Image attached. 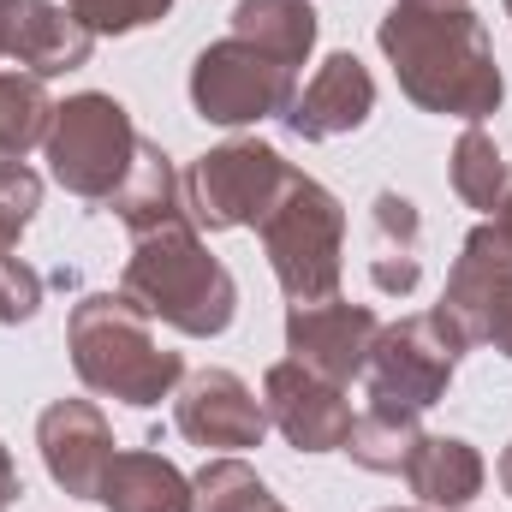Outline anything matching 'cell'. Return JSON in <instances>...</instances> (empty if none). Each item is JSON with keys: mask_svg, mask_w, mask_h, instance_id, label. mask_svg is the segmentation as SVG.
<instances>
[{"mask_svg": "<svg viewBox=\"0 0 512 512\" xmlns=\"http://www.w3.org/2000/svg\"><path fill=\"white\" fill-rule=\"evenodd\" d=\"M382 54L399 72V90L429 114L483 126V114L501 108V66L471 6L393 0V12L382 18Z\"/></svg>", "mask_w": 512, "mask_h": 512, "instance_id": "6da1fadb", "label": "cell"}, {"mask_svg": "<svg viewBox=\"0 0 512 512\" xmlns=\"http://www.w3.org/2000/svg\"><path fill=\"white\" fill-rule=\"evenodd\" d=\"M120 292L149 322H167V328H179L191 340L227 334V322L239 310L233 274L209 256V245L197 239L191 215L161 221V227H149V233L131 239V262H126Z\"/></svg>", "mask_w": 512, "mask_h": 512, "instance_id": "7a4b0ae2", "label": "cell"}, {"mask_svg": "<svg viewBox=\"0 0 512 512\" xmlns=\"http://www.w3.org/2000/svg\"><path fill=\"white\" fill-rule=\"evenodd\" d=\"M66 340H72V364H78L84 387H96L108 399L161 405V399H173V387L185 382L179 352H167L149 334V316L131 304L126 292H90L72 310Z\"/></svg>", "mask_w": 512, "mask_h": 512, "instance_id": "3957f363", "label": "cell"}, {"mask_svg": "<svg viewBox=\"0 0 512 512\" xmlns=\"http://www.w3.org/2000/svg\"><path fill=\"white\" fill-rule=\"evenodd\" d=\"M262 251L292 304H322L340 292V251H346V209L328 185L292 173L280 203L262 215Z\"/></svg>", "mask_w": 512, "mask_h": 512, "instance_id": "277c9868", "label": "cell"}, {"mask_svg": "<svg viewBox=\"0 0 512 512\" xmlns=\"http://www.w3.org/2000/svg\"><path fill=\"white\" fill-rule=\"evenodd\" d=\"M42 149H48V173H54L72 197L108 203V197L126 185L143 137H137L131 114L114 96L84 90V96H72V102L54 108V126H48V143H42Z\"/></svg>", "mask_w": 512, "mask_h": 512, "instance_id": "5b68a950", "label": "cell"}, {"mask_svg": "<svg viewBox=\"0 0 512 512\" xmlns=\"http://www.w3.org/2000/svg\"><path fill=\"white\" fill-rule=\"evenodd\" d=\"M292 161H280L274 143L233 137L221 149H209L191 179H185V209L197 227L227 233V227H262V215L280 203V191L292 185Z\"/></svg>", "mask_w": 512, "mask_h": 512, "instance_id": "8992f818", "label": "cell"}, {"mask_svg": "<svg viewBox=\"0 0 512 512\" xmlns=\"http://www.w3.org/2000/svg\"><path fill=\"white\" fill-rule=\"evenodd\" d=\"M292 96H298V66H286L280 54L256 48L245 36L209 42L191 66V102L215 126H251L268 114H286Z\"/></svg>", "mask_w": 512, "mask_h": 512, "instance_id": "52a82bcc", "label": "cell"}, {"mask_svg": "<svg viewBox=\"0 0 512 512\" xmlns=\"http://www.w3.org/2000/svg\"><path fill=\"white\" fill-rule=\"evenodd\" d=\"M459 370V346L447 340V328L435 316H405L382 328L376 352H370V405H393V411H429Z\"/></svg>", "mask_w": 512, "mask_h": 512, "instance_id": "ba28073f", "label": "cell"}, {"mask_svg": "<svg viewBox=\"0 0 512 512\" xmlns=\"http://www.w3.org/2000/svg\"><path fill=\"white\" fill-rule=\"evenodd\" d=\"M507 286H512V245L495 221H483V227L465 239V251H459L453 274H447V292H441V304H435L429 316L447 328V340H453L459 352H471V346L489 340V322H495Z\"/></svg>", "mask_w": 512, "mask_h": 512, "instance_id": "9c48e42d", "label": "cell"}, {"mask_svg": "<svg viewBox=\"0 0 512 512\" xmlns=\"http://www.w3.org/2000/svg\"><path fill=\"white\" fill-rule=\"evenodd\" d=\"M376 340H382V322L364 304L322 298V304H292L286 310V352H292V364H304V370H316V376H328L340 387L370 370Z\"/></svg>", "mask_w": 512, "mask_h": 512, "instance_id": "30bf717a", "label": "cell"}, {"mask_svg": "<svg viewBox=\"0 0 512 512\" xmlns=\"http://www.w3.org/2000/svg\"><path fill=\"white\" fill-rule=\"evenodd\" d=\"M262 411H268V423L298 453H334L352 435V399H346V387L316 376V370H304V364H292V358L268 370Z\"/></svg>", "mask_w": 512, "mask_h": 512, "instance_id": "8fae6325", "label": "cell"}, {"mask_svg": "<svg viewBox=\"0 0 512 512\" xmlns=\"http://www.w3.org/2000/svg\"><path fill=\"white\" fill-rule=\"evenodd\" d=\"M36 447H42L48 477L66 495L96 501V489H102V477L114 465V429L90 399H54L42 411V423H36Z\"/></svg>", "mask_w": 512, "mask_h": 512, "instance_id": "7c38bea8", "label": "cell"}, {"mask_svg": "<svg viewBox=\"0 0 512 512\" xmlns=\"http://www.w3.org/2000/svg\"><path fill=\"white\" fill-rule=\"evenodd\" d=\"M96 48V30L72 18V6L54 0H0V54L30 66L36 78L78 72Z\"/></svg>", "mask_w": 512, "mask_h": 512, "instance_id": "4fadbf2b", "label": "cell"}, {"mask_svg": "<svg viewBox=\"0 0 512 512\" xmlns=\"http://www.w3.org/2000/svg\"><path fill=\"white\" fill-rule=\"evenodd\" d=\"M173 423L197 447H233L239 453V447L262 441L268 411L233 370H197L185 382V393H179V405H173Z\"/></svg>", "mask_w": 512, "mask_h": 512, "instance_id": "5bb4252c", "label": "cell"}, {"mask_svg": "<svg viewBox=\"0 0 512 512\" xmlns=\"http://www.w3.org/2000/svg\"><path fill=\"white\" fill-rule=\"evenodd\" d=\"M376 114V78L358 54H328L316 66V78L292 96V108L280 114L286 126L298 131L304 143H328V137H346Z\"/></svg>", "mask_w": 512, "mask_h": 512, "instance_id": "9a60e30c", "label": "cell"}, {"mask_svg": "<svg viewBox=\"0 0 512 512\" xmlns=\"http://www.w3.org/2000/svg\"><path fill=\"white\" fill-rule=\"evenodd\" d=\"M370 280L387 298H411L423 280V221L399 191H382L370 209Z\"/></svg>", "mask_w": 512, "mask_h": 512, "instance_id": "2e32d148", "label": "cell"}, {"mask_svg": "<svg viewBox=\"0 0 512 512\" xmlns=\"http://www.w3.org/2000/svg\"><path fill=\"white\" fill-rule=\"evenodd\" d=\"M483 477H489L483 453L471 441H459V435H423L417 453H411V465H405L411 495L429 512H459L483 489Z\"/></svg>", "mask_w": 512, "mask_h": 512, "instance_id": "e0dca14e", "label": "cell"}, {"mask_svg": "<svg viewBox=\"0 0 512 512\" xmlns=\"http://www.w3.org/2000/svg\"><path fill=\"white\" fill-rule=\"evenodd\" d=\"M96 501L108 512H191V477H179V465H167L161 453H114Z\"/></svg>", "mask_w": 512, "mask_h": 512, "instance_id": "ac0fdd59", "label": "cell"}, {"mask_svg": "<svg viewBox=\"0 0 512 512\" xmlns=\"http://www.w3.org/2000/svg\"><path fill=\"white\" fill-rule=\"evenodd\" d=\"M108 209L126 221V233H149V227H161V221H179V215H191L185 209V185H179V173H173V161L155 149V143H143L137 149V161H131L126 185L108 197Z\"/></svg>", "mask_w": 512, "mask_h": 512, "instance_id": "d6986e66", "label": "cell"}, {"mask_svg": "<svg viewBox=\"0 0 512 512\" xmlns=\"http://www.w3.org/2000/svg\"><path fill=\"white\" fill-rule=\"evenodd\" d=\"M233 36L280 54L286 66H304L316 48V12L310 0H239L233 6Z\"/></svg>", "mask_w": 512, "mask_h": 512, "instance_id": "ffe728a7", "label": "cell"}, {"mask_svg": "<svg viewBox=\"0 0 512 512\" xmlns=\"http://www.w3.org/2000/svg\"><path fill=\"white\" fill-rule=\"evenodd\" d=\"M54 102L36 72H0V167L24 161L36 143H48Z\"/></svg>", "mask_w": 512, "mask_h": 512, "instance_id": "44dd1931", "label": "cell"}, {"mask_svg": "<svg viewBox=\"0 0 512 512\" xmlns=\"http://www.w3.org/2000/svg\"><path fill=\"white\" fill-rule=\"evenodd\" d=\"M423 429H417V411H393V405H364L352 417V435H346V453L364 465V471H405L411 453H417Z\"/></svg>", "mask_w": 512, "mask_h": 512, "instance_id": "7402d4cb", "label": "cell"}, {"mask_svg": "<svg viewBox=\"0 0 512 512\" xmlns=\"http://www.w3.org/2000/svg\"><path fill=\"white\" fill-rule=\"evenodd\" d=\"M453 191L483 215H495V203L507 197V161L483 126H465V137L453 143Z\"/></svg>", "mask_w": 512, "mask_h": 512, "instance_id": "603a6c76", "label": "cell"}, {"mask_svg": "<svg viewBox=\"0 0 512 512\" xmlns=\"http://www.w3.org/2000/svg\"><path fill=\"white\" fill-rule=\"evenodd\" d=\"M72 6V18L84 24V30H96V36H120V30H143V24H155V18H167V6L173 0H66Z\"/></svg>", "mask_w": 512, "mask_h": 512, "instance_id": "cb8c5ba5", "label": "cell"}, {"mask_svg": "<svg viewBox=\"0 0 512 512\" xmlns=\"http://www.w3.org/2000/svg\"><path fill=\"white\" fill-rule=\"evenodd\" d=\"M489 346L501 358H512V286H507V298H501V310H495V322H489Z\"/></svg>", "mask_w": 512, "mask_h": 512, "instance_id": "d4e9b609", "label": "cell"}, {"mask_svg": "<svg viewBox=\"0 0 512 512\" xmlns=\"http://www.w3.org/2000/svg\"><path fill=\"white\" fill-rule=\"evenodd\" d=\"M18 501V465H12V453L0 447V512Z\"/></svg>", "mask_w": 512, "mask_h": 512, "instance_id": "484cf974", "label": "cell"}, {"mask_svg": "<svg viewBox=\"0 0 512 512\" xmlns=\"http://www.w3.org/2000/svg\"><path fill=\"white\" fill-rule=\"evenodd\" d=\"M495 227H501V233H507V245H512V185H507V197H501V203H495Z\"/></svg>", "mask_w": 512, "mask_h": 512, "instance_id": "4316f807", "label": "cell"}, {"mask_svg": "<svg viewBox=\"0 0 512 512\" xmlns=\"http://www.w3.org/2000/svg\"><path fill=\"white\" fill-rule=\"evenodd\" d=\"M501 489H507V495H512V447H507V453H501Z\"/></svg>", "mask_w": 512, "mask_h": 512, "instance_id": "83f0119b", "label": "cell"}, {"mask_svg": "<svg viewBox=\"0 0 512 512\" xmlns=\"http://www.w3.org/2000/svg\"><path fill=\"white\" fill-rule=\"evenodd\" d=\"M251 512H286V507H280V501H274V495H262V501H256Z\"/></svg>", "mask_w": 512, "mask_h": 512, "instance_id": "f1b7e54d", "label": "cell"}, {"mask_svg": "<svg viewBox=\"0 0 512 512\" xmlns=\"http://www.w3.org/2000/svg\"><path fill=\"white\" fill-rule=\"evenodd\" d=\"M387 512H429V507H387Z\"/></svg>", "mask_w": 512, "mask_h": 512, "instance_id": "f546056e", "label": "cell"}, {"mask_svg": "<svg viewBox=\"0 0 512 512\" xmlns=\"http://www.w3.org/2000/svg\"><path fill=\"white\" fill-rule=\"evenodd\" d=\"M441 6H465V0H441Z\"/></svg>", "mask_w": 512, "mask_h": 512, "instance_id": "4dcf8cb0", "label": "cell"}, {"mask_svg": "<svg viewBox=\"0 0 512 512\" xmlns=\"http://www.w3.org/2000/svg\"><path fill=\"white\" fill-rule=\"evenodd\" d=\"M507 18H512V0H507Z\"/></svg>", "mask_w": 512, "mask_h": 512, "instance_id": "1f68e13d", "label": "cell"}]
</instances>
